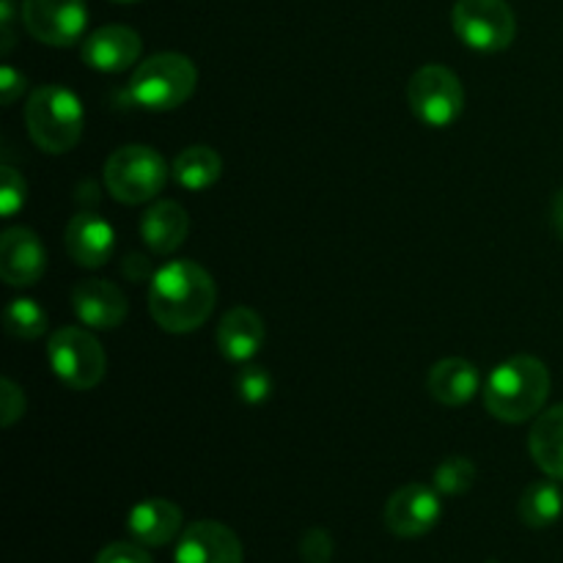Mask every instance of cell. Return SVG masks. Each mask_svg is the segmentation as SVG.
<instances>
[{
    "instance_id": "2e32d148",
    "label": "cell",
    "mask_w": 563,
    "mask_h": 563,
    "mask_svg": "<svg viewBox=\"0 0 563 563\" xmlns=\"http://www.w3.org/2000/svg\"><path fill=\"white\" fill-rule=\"evenodd\" d=\"M126 531L143 548H163L181 537V509L165 498H146L130 509Z\"/></svg>"
},
{
    "instance_id": "30bf717a",
    "label": "cell",
    "mask_w": 563,
    "mask_h": 563,
    "mask_svg": "<svg viewBox=\"0 0 563 563\" xmlns=\"http://www.w3.org/2000/svg\"><path fill=\"white\" fill-rule=\"evenodd\" d=\"M443 517L440 493L427 484H407L396 489L385 506V526L401 539H418L432 531Z\"/></svg>"
},
{
    "instance_id": "603a6c76",
    "label": "cell",
    "mask_w": 563,
    "mask_h": 563,
    "mask_svg": "<svg viewBox=\"0 0 563 563\" xmlns=\"http://www.w3.org/2000/svg\"><path fill=\"white\" fill-rule=\"evenodd\" d=\"M47 330V313L31 297H16L5 308V333L14 339L33 341Z\"/></svg>"
},
{
    "instance_id": "44dd1931",
    "label": "cell",
    "mask_w": 563,
    "mask_h": 563,
    "mask_svg": "<svg viewBox=\"0 0 563 563\" xmlns=\"http://www.w3.org/2000/svg\"><path fill=\"white\" fill-rule=\"evenodd\" d=\"M223 174V159L212 146H187L174 159V179L185 190H207Z\"/></svg>"
},
{
    "instance_id": "d6a6232c",
    "label": "cell",
    "mask_w": 563,
    "mask_h": 563,
    "mask_svg": "<svg viewBox=\"0 0 563 563\" xmlns=\"http://www.w3.org/2000/svg\"><path fill=\"white\" fill-rule=\"evenodd\" d=\"M113 3H137V0H113Z\"/></svg>"
},
{
    "instance_id": "6da1fadb",
    "label": "cell",
    "mask_w": 563,
    "mask_h": 563,
    "mask_svg": "<svg viewBox=\"0 0 563 563\" xmlns=\"http://www.w3.org/2000/svg\"><path fill=\"white\" fill-rule=\"evenodd\" d=\"M218 289L212 275L196 262H170L152 275L148 313L165 333L198 330L214 311Z\"/></svg>"
},
{
    "instance_id": "cb8c5ba5",
    "label": "cell",
    "mask_w": 563,
    "mask_h": 563,
    "mask_svg": "<svg viewBox=\"0 0 563 563\" xmlns=\"http://www.w3.org/2000/svg\"><path fill=\"white\" fill-rule=\"evenodd\" d=\"M476 484V465L467 456H449L434 467V489L440 495H465Z\"/></svg>"
},
{
    "instance_id": "83f0119b",
    "label": "cell",
    "mask_w": 563,
    "mask_h": 563,
    "mask_svg": "<svg viewBox=\"0 0 563 563\" xmlns=\"http://www.w3.org/2000/svg\"><path fill=\"white\" fill-rule=\"evenodd\" d=\"M93 563H154L146 548L137 542H113L97 555Z\"/></svg>"
},
{
    "instance_id": "ffe728a7",
    "label": "cell",
    "mask_w": 563,
    "mask_h": 563,
    "mask_svg": "<svg viewBox=\"0 0 563 563\" xmlns=\"http://www.w3.org/2000/svg\"><path fill=\"white\" fill-rule=\"evenodd\" d=\"M528 445L539 471L563 482V405L550 407L537 418Z\"/></svg>"
},
{
    "instance_id": "ba28073f",
    "label": "cell",
    "mask_w": 563,
    "mask_h": 563,
    "mask_svg": "<svg viewBox=\"0 0 563 563\" xmlns=\"http://www.w3.org/2000/svg\"><path fill=\"white\" fill-rule=\"evenodd\" d=\"M454 33L471 49L500 53L515 42V11L506 0H456Z\"/></svg>"
},
{
    "instance_id": "e0dca14e",
    "label": "cell",
    "mask_w": 563,
    "mask_h": 563,
    "mask_svg": "<svg viewBox=\"0 0 563 563\" xmlns=\"http://www.w3.org/2000/svg\"><path fill=\"white\" fill-rule=\"evenodd\" d=\"M264 344V322L253 308H231L218 324V350L225 361L247 363Z\"/></svg>"
},
{
    "instance_id": "d6986e66",
    "label": "cell",
    "mask_w": 563,
    "mask_h": 563,
    "mask_svg": "<svg viewBox=\"0 0 563 563\" xmlns=\"http://www.w3.org/2000/svg\"><path fill=\"white\" fill-rule=\"evenodd\" d=\"M187 231H190V218H187L185 207L176 201H157L141 218L143 242L157 256L174 253L185 242Z\"/></svg>"
},
{
    "instance_id": "5bb4252c",
    "label": "cell",
    "mask_w": 563,
    "mask_h": 563,
    "mask_svg": "<svg viewBox=\"0 0 563 563\" xmlns=\"http://www.w3.org/2000/svg\"><path fill=\"white\" fill-rule=\"evenodd\" d=\"M141 36L132 27L104 25L82 42V60L91 69L115 75V71H126L130 66H135V60L141 58Z\"/></svg>"
},
{
    "instance_id": "4fadbf2b",
    "label": "cell",
    "mask_w": 563,
    "mask_h": 563,
    "mask_svg": "<svg viewBox=\"0 0 563 563\" xmlns=\"http://www.w3.org/2000/svg\"><path fill=\"white\" fill-rule=\"evenodd\" d=\"M71 308L88 330H115L130 311L124 291L102 278L77 284L71 291Z\"/></svg>"
},
{
    "instance_id": "8fae6325",
    "label": "cell",
    "mask_w": 563,
    "mask_h": 563,
    "mask_svg": "<svg viewBox=\"0 0 563 563\" xmlns=\"http://www.w3.org/2000/svg\"><path fill=\"white\" fill-rule=\"evenodd\" d=\"M242 542L229 526L214 520L192 522L176 542L174 563H242Z\"/></svg>"
},
{
    "instance_id": "3957f363",
    "label": "cell",
    "mask_w": 563,
    "mask_h": 563,
    "mask_svg": "<svg viewBox=\"0 0 563 563\" xmlns=\"http://www.w3.org/2000/svg\"><path fill=\"white\" fill-rule=\"evenodd\" d=\"M27 132L42 152L64 154L77 146L86 124L82 104L69 88L42 86L25 104Z\"/></svg>"
},
{
    "instance_id": "4316f807",
    "label": "cell",
    "mask_w": 563,
    "mask_h": 563,
    "mask_svg": "<svg viewBox=\"0 0 563 563\" xmlns=\"http://www.w3.org/2000/svg\"><path fill=\"white\" fill-rule=\"evenodd\" d=\"M25 416V394L11 379H0V423L11 427Z\"/></svg>"
},
{
    "instance_id": "8992f818",
    "label": "cell",
    "mask_w": 563,
    "mask_h": 563,
    "mask_svg": "<svg viewBox=\"0 0 563 563\" xmlns=\"http://www.w3.org/2000/svg\"><path fill=\"white\" fill-rule=\"evenodd\" d=\"M47 361L55 377L75 390L97 388L108 368L102 344L82 328L55 330L47 341Z\"/></svg>"
},
{
    "instance_id": "7a4b0ae2",
    "label": "cell",
    "mask_w": 563,
    "mask_h": 563,
    "mask_svg": "<svg viewBox=\"0 0 563 563\" xmlns=\"http://www.w3.org/2000/svg\"><path fill=\"white\" fill-rule=\"evenodd\" d=\"M548 396V366L531 355H517L498 363L484 383V405L498 421L506 423H522L539 416Z\"/></svg>"
},
{
    "instance_id": "9a60e30c",
    "label": "cell",
    "mask_w": 563,
    "mask_h": 563,
    "mask_svg": "<svg viewBox=\"0 0 563 563\" xmlns=\"http://www.w3.org/2000/svg\"><path fill=\"white\" fill-rule=\"evenodd\" d=\"M66 251L75 258L80 267L97 269L102 264H108V258L113 256L115 247V231L102 214L97 212H77L75 218L66 223Z\"/></svg>"
},
{
    "instance_id": "f546056e",
    "label": "cell",
    "mask_w": 563,
    "mask_h": 563,
    "mask_svg": "<svg viewBox=\"0 0 563 563\" xmlns=\"http://www.w3.org/2000/svg\"><path fill=\"white\" fill-rule=\"evenodd\" d=\"M22 88H25V77H22L16 69H11V66H3V71H0V93H3V104H14L16 97L22 93Z\"/></svg>"
},
{
    "instance_id": "52a82bcc",
    "label": "cell",
    "mask_w": 563,
    "mask_h": 563,
    "mask_svg": "<svg viewBox=\"0 0 563 563\" xmlns=\"http://www.w3.org/2000/svg\"><path fill=\"white\" fill-rule=\"evenodd\" d=\"M407 102L418 121L434 130H445L465 110V88L449 66L429 64L410 77Z\"/></svg>"
},
{
    "instance_id": "f1b7e54d",
    "label": "cell",
    "mask_w": 563,
    "mask_h": 563,
    "mask_svg": "<svg viewBox=\"0 0 563 563\" xmlns=\"http://www.w3.org/2000/svg\"><path fill=\"white\" fill-rule=\"evenodd\" d=\"M302 559L311 563H324L333 553V539L324 531H308L302 539Z\"/></svg>"
},
{
    "instance_id": "4dcf8cb0",
    "label": "cell",
    "mask_w": 563,
    "mask_h": 563,
    "mask_svg": "<svg viewBox=\"0 0 563 563\" xmlns=\"http://www.w3.org/2000/svg\"><path fill=\"white\" fill-rule=\"evenodd\" d=\"M0 9H3V53H9L11 42H14V33H11V22H14V14H11V0H0Z\"/></svg>"
},
{
    "instance_id": "7402d4cb",
    "label": "cell",
    "mask_w": 563,
    "mask_h": 563,
    "mask_svg": "<svg viewBox=\"0 0 563 563\" xmlns=\"http://www.w3.org/2000/svg\"><path fill=\"white\" fill-rule=\"evenodd\" d=\"M563 511V495L553 482H537L522 493L520 520L528 528H550L559 522Z\"/></svg>"
},
{
    "instance_id": "ac0fdd59",
    "label": "cell",
    "mask_w": 563,
    "mask_h": 563,
    "mask_svg": "<svg viewBox=\"0 0 563 563\" xmlns=\"http://www.w3.org/2000/svg\"><path fill=\"white\" fill-rule=\"evenodd\" d=\"M482 388V374L465 357H445L429 372V394L445 407H462Z\"/></svg>"
},
{
    "instance_id": "9c48e42d",
    "label": "cell",
    "mask_w": 563,
    "mask_h": 563,
    "mask_svg": "<svg viewBox=\"0 0 563 563\" xmlns=\"http://www.w3.org/2000/svg\"><path fill=\"white\" fill-rule=\"evenodd\" d=\"M22 22L38 42L66 47L86 31V0H22Z\"/></svg>"
},
{
    "instance_id": "7c38bea8",
    "label": "cell",
    "mask_w": 563,
    "mask_h": 563,
    "mask_svg": "<svg viewBox=\"0 0 563 563\" xmlns=\"http://www.w3.org/2000/svg\"><path fill=\"white\" fill-rule=\"evenodd\" d=\"M47 269V253L38 236L25 225L3 231L0 236V275L9 286H33Z\"/></svg>"
},
{
    "instance_id": "484cf974",
    "label": "cell",
    "mask_w": 563,
    "mask_h": 563,
    "mask_svg": "<svg viewBox=\"0 0 563 563\" xmlns=\"http://www.w3.org/2000/svg\"><path fill=\"white\" fill-rule=\"evenodd\" d=\"M22 203H25V179L16 174V168L5 165L3 185H0V212H3V218H14Z\"/></svg>"
},
{
    "instance_id": "1f68e13d",
    "label": "cell",
    "mask_w": 563,
    "mask_h": 563,
    "mask_svg": "<svg viewBox=\"0 0 563 563\" xmlns=\"http://www.w3.org/2000/svg\"><path fill=\"white\" fill-rule=\"evenodd\" d=\"M124 273H126V275L132 273V278H141V273L148 275V262H146V256H141V253H135V256H126Z\"/></svg>"
},
{
    "instance_id": "5b68a950",
    "label": "cell",
    "mask_w": 563,
    "mask_h": 563,
    "mask_svg": "<svg viewBox=\"0 0 563 563\" xmlns=\"http://www.w3.org/2000/svg\"><path fill=\"white\" fill-rule=\"evenodd\" d=\"M168 165L152 146H121L104 163V187L121 203H146L163 192Z\"/></svg>"
},
{
    "instance_id": "277c9868",
    "label": "cell",
    "mask_w": 563,
    "mask_h": 563,
    "mask_svg": "<svg viewBox=\"0 0 563 563\" xmlns=\"http://www.w3.org/2000/svg\"><path fill=\"white\" fill-rule=\"evenodd\" d=\"M198 71L192 60L181 53H159L137 64L132 71L130 97L143 110H174L192 97Z\"/></svg>"
},
{
    "instance_id": "d4e9b609",
    "label": "cell",
    "mask_w": 563,
    "mask_h": 563,
    "mask_svg": "<svg viewBox=\"0 0 563 563\" xmlns=\"http://www.w3.org/2000/svg\"><path fill=\"white\" fill-rule=\"evenodd\" d=\"M269 390H273V377L267 368L242 366V372L236 374V394L245 405H262L269 399Z\"/></svg>"
}]
</instances>
